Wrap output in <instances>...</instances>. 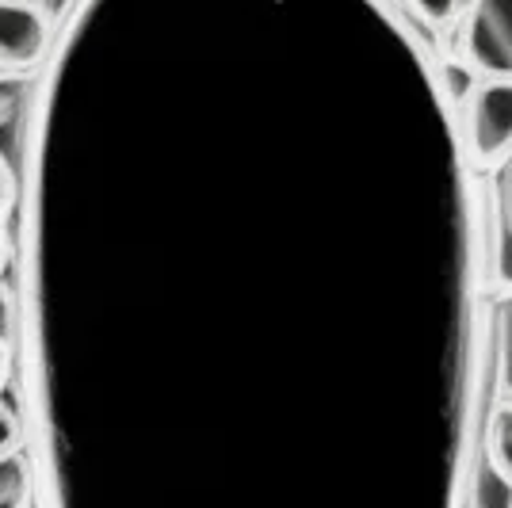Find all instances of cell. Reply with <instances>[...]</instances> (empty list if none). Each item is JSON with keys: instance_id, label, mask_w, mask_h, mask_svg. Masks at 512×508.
I'll use <instances>...</instances> for the list:
<instances>
[{"instance_id": "cell-4", "label": "cell", "mask_w": 512, "mask_h": 508, "mask_svg": "<svg viewBox=\"0 0 512 508\" xmlns=\"http://www.w3.org/2000/svg\"><path fill=\"white\" fill-rule=\"evenodd\" d=\"M27 73H0V165L8 176L20 169V130L27 115Z\"/></svg>"}, {"instance_id": "cell-6", "label": "cell", "mask_w": 512, "mask_h": 508, "mask_svg": "<svg viewBox=\"0 0 512 508\" xmlns=\"http://www.w3.org/2000/svg\"><path fill=\"white\" fill-rule=\"evenodd\" d=\"M27 493H31V478H27V463L20 451L0 455V508H27Z\"/></svg>"}, {"instance_id": "cell-15", "label": "cell", "mask_w": 512, "mask_h": 508, "mask_svg": "<svg viewBox=\"0 0 512 508\" xmlns=\"http://www.w3.org/2000/svg\"><path fill=\"white\" fill-rule=\"evenodd\" d=\"M8 172H4V165H0V214H4V199H8ZM0 264H4V233H0Z\"/></svg>"}, {"instance_id": "cell-12", "label": "cell", "mask_w": 512, "mask_h": 508, "mask_svg": "<svg viewBox=\"0 0 512 508\" xmlns=\"http://www.w3.org/2000/svg\"><path fill=\"white\" fill-rule=\"evenodd\" d=\"M444 73H448V88H451V96H455V100H467V96H470V88H474V77H470V69H467V65H448Z\"/></svg>"}, {"instance_id": "cell-11", "label": "cell", "mask_w": 512, "mask_h": 508, "mask_svg": "<svg viewBox=\"0 0 512 508\" xmlns=\"http://www.w3.org/2000/svg\"><path fill=\"white\" fill-rule=\"evenodd\" d=\"M20 447V424L8 409H0V455H12Z\"/></svg>"}, {"instance_id": "cell-14", "label": "cell", "mask_w": 512, "mask_h": 508, "mask_svg": "<svg viewBox=\"0 0 512 508\" xmlns=\"http://www.w3.org/2000/svg\"><path fill=\"white\" fill-rule=\"evenodd\" d=\"M501 214L512 222V161L505 165V176H501Z\"/></svg>"}, {"instance_id": "cell-5", "label": "cell", "mask_w": 512, "mask_h": 508, "mask_svg": "<svg viewBox=\"0 0 512 508\" xmlns=\"http://www.w3.org/2000/svg\"><path fill=\"white\" fill-rule=\"evenodd\" d=\"M470 508H512V482L501 474V466L490 459V451H482V459L474 466Z\"/></svg>"}, {"instance_id": "cell-3", "label": "cell", "mask_w": 512, "mask_h": 508, "mask_svg": "<svg viewBox=\"0 0 512 508\" xmlns=\"http://www.w3.org/2000/svg\"><path fill=\"white\" fill-rule=\"evenodd\" d=\"M470 142L482 165L512 153V81H482L470 88Z\"/></svg>"}, {"instance_id": "cell-10", "label": "cell", "mask_w": 512, "mask_h": 508, "mask_svg": "<svg viewBox=\"0 0 512 508\" xmlns=\"http://www.w3.org/2000/svg\"><path fill=\"white\" fill-rule=\"evenodd\" d=\"M413 4V12L428 23H451L459 16V4L463 0H409Z\"/></svg>"}, {"instance_id": "cell-13", "label": "cell", "mask_w": 512, "mask_h": 508, "mask_svg": "<svg viewBox=\"0 0 512 508\" xmlns=\"http://www.w3.org/2000/svg\"><path fill=\"white\" fill-rule=\"evenodd\" d=\"M12 329H16V306H12V295L0 287V344L12 340Z\"/></svg>"}, {"instance_id": "cell-2", "label": "cell", "mask_w": 512, "mask_h": 508, "mask_svg": "<svg viewBox=\"0 0 512 508\" xmlns=\"http://www.w3.org/2000/svg\"><path fill=\"white\" fill-rule=\"evenodd\" d=\"M54 43L50 8L39 0H0V73H27Z\"/></svg>"}, {"instance_id": "cell-9", "label": "cell", "mask_w": 512, "mask_h": 508, "mask_svg": "<svg viewBox=\"0 0 512 508\" xmlns=\"http://www.w3.org/2000/svg\"><path fill=\"white\" fill-rule=\"evenodd\" d=\"M497 279L501 287H512V222L501 214V230H497Z\"/></svg>"}, {"instance_id": "cell-7", "label": "cell", "mask_w": 512, "mask_h": 508, "mask_svg": "<svg viewBox=\"0 0 512 508\" xmlns=\"http://www.w3.org/2000/svg\"><path fill=\"white\" fill-rule=\"evenodd\" d=\"M490 459L501 466V474L512 482V405H505L497 417H493V428H490Z\"/></svg>"}, {"instance_id": "cell-16", "label": "cell", "mask_w": 512, "mask_h": 508, "mask_svg": "<svg viewBox=\"0 0 512 508\" xmlns=\"http://www.w3.org/2000/svg\"><path fill=\"white\" fill-rule=\"evenodd\" d=\"M4 367H8V344H0V375H4Z\"/></svg>"}, {"instance_id": "cell-8", "label": "cell", "mask_w": 512, "mask_h": 508, "mask_svg": "<svg viewBox=\"0 0 512 508\" xmlns=\"http://www.w3.org/2000/svg\"><path fill=\"white\" fill-rule=\"evenodd\" d=\"M497 371H501L505 394L512 398V306H505L497 321Z\"/></svg>"}, {"instance_id": "cell-1", "label": "cell", "mask_w": 512, "mask_h": 508, "mask_svg": "<svg viewBox=\"0 0 512 508\" xmlns=\"http://www.w3.org/2000/svg\"><path fill=\"white\" fill-rule=\"evenodd\" d=\"M463 50L490 81H512V0H474L463 23Z\"/></svg>"}]
</instances>
